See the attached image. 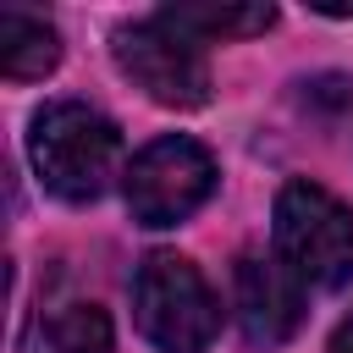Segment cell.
<instances>
[{"label": "cell", "mask_w": 353, "mask_h": 353, "mask_svg": "<svg viewBox=\"0 0 353 353\" xmlns=\"http://www.w3.org/2000/svg\"><path fill=\"white\" fill-rule=\"evenodd\" d=\"M28 160L39 171V182L66 199V204H88L110 188L116 165H121V132L110 116H99L83 99H55L33 116L28 132Z\"/></svg>", "instance_id": "6da1fadb"}, {"label": "cell", "mask_w": 353, "mask_h": 353, "mask_svg": "<svg viewBox=\"0 0 353 353\" xmlns=\"http://www.w3.org/2000/svg\"><path fill=\"white\" fill-rule=\"evenodd\" d=\"M276 254L303 287L353 281V210L320 182H287L276 193Z\"/></svg>", "instance_id": "7a4b0ae2"}, {"label": "cell", "mask_w": 353, "mask_h": 353, "mask_svg": "<svg viewBox=\"0 0 353 353\" xmlns=\"http://www.w3.org/2000/svg\"><path fill=\"white\" fill-rule=\"evenodd\" d=\"M132 314L138 331L160 353H204L221 331V303L193 259L182 254H149L132 281Z\"/></svg>", "instance_id": "3957f363"}, {"label": "cell", "mask_w": 353, "mask_h": 353, "mask_svg": "<svg viewBox=\"0 0 353 353\" xmlns=\"http://www.w3.org/2000/svg\"><path fill=\"white\" fill-rule=\"evenodd\" d=\"M116 66L165 110H199L210 99V61L199 39L171 28L165 17L116 28Z\"/></svg>", "instance_id": "277c9868"}, {"label": "cell", "mask_w": 353, "mask_h": 353, "mask_svg": "<svg viewBox=\"0 0 353 353\" xmlns=\"http://www.w3.org/2000/svg\"><path fill=\"white\" fill-rule=\"evenodd\" d=\"M215 193V160L204 143L171 132L132 154L127 165V210L138 226H176Z\"/></svg>", "instance_id": "5b68a950"}, {"label": "cell", "mask_w": 353, "mask_h": 353, "mask_svg": "<svg viewBox=\"0 0 353 353\" xmlns=\"http://www.w3.org/2000/svg\"><path fill=\"white\" fill-rule=\"evenodd\" d=\"M232 298H237V320L243 336L254 347H276L303 325V281L265 254H243L232 270Z\"/></svg>", "instance_id": "8992f818"}, {"label": "cell", "mask_w": 353, "mask_h": 353, "mask_svg": "<svg viewBox=\"0 0 353 353\" xmlns=\"http://www.w3.org/2000/svg\"><path fill=\"white\" fill-rule=\"evenodd\" d=\"M22 353H110V314L88 298L39 303L22 325Z\"/></svg>", "instance_id": "52a82bcc"}, {"label": "cell", "mask_w": 353, "mask_h": 353, "mask_svg": "<svg viewBox=\"0 0 353 353\" xmlns=\"http://www.w3.org/2000/svg\"><path fill=\"white\" fill-rule=\"evenodd\" d=\"M61 61V39L33 11H0V72L6 77H44Z\"/></svg>", "instance_id": "ba28073f"}, {"label": "cell", "mask_w": 353, "mask_h": 353, "mask_svg": "<svg viewBox=\"0 0 353 353\" xmlns=\"http://www.w3.org/2000/svg\"><path fill=\"white\" fill-rule=\"evenodd\" d=\"M171 28H182L188 39L210 44V39H243V33H265L276 22V6H199V0H182V6H165L160 11Z\"/></svg>", "instance_id": "9c48e42d"}, {"label": "cell", "mask_w": 353, "mask_h": 353, "mask_svg": "<svg viewBox=\"0 0 353 353\" xmlns=\"http://www.w3.org/2000/svg\"><path fill=\"white\" fill-rule=\"evenodd\" d=\"M325 353H353V314L336 325V336H331V347H325Z\"/></svg>", "instance_id": "30bf717a"}]
</instances>
